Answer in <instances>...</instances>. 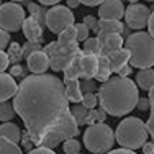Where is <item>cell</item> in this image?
Listing matches in <instances>:
<instances>
[{"label": "cell", "instance_id": "24", "mask_svg": "<svg viewBox=\"0 0 154 154\" xmlns=\"http://www.w3.org/2000/svg\"><path fill=\"white\" fill-rule=\"evenodd\" d=\"M59 38H57V45L59 46H67V45H71V43H75L77 41V36H75V26L72 25V26H67L64 31H61L59 35Z\"/></svg>", "mask_w": 154, "mask_h": 154}, {"label": "cell", "instance_id": "48", "mask_svg": "<svg viewBox=\"0 0 154 154\" xmlns=\"http://www.w3.org/2000/svg\"><path fill=\"white\" fill-rule=\"evenodd\" d=\"M39 5H41V7H51V8H53V7L59 5V2H57V0H41Z\"/></svg>", "mask_w": 154, "mask_h": 154}, {"label": "cell", "instance_id": "20", "mask_svg": "<svg viewBox=\"0 0 154 154\" xmlns=\"http://www.w3.org/2000/svg\"><path fill=\"white\" fill-rule=\"evenodd\" d=\"M125 25L115 20H98V33L103 35H122ZM97 33V35H98Z\"/></svg>", "mask_w": 154, "mask_h": 154}, {"label": "cell", "instance_id": "4", "mask_svg": "<svg viewBox=\"0 0 154 154\" xmlns=\"http://www.w3.org/2000/svg\"><path fill=\"white\" fill-rule=\"evenodd\" d=\"M113 134H115V141L123 149H130V151L143 148V144L148 141V131H146L144 122L136 116H128L122 120L116 126V133Z\"/></svg>", "mask_w": 154, "mask_h": 154}, {"label": "cell", "instance_id": "35", "mask_svg": "<svg viewBox=\"0 0 154 154\" xmlns=\"http://www.w3.org/2000/svg\"><path fill=\"white\" fill-rule=\"evenodd\" d=\"M82 25H84V26H85V28H87V30H89V31L92 30V31L95 33V35H97V33H98V20H97V18H94V17L87 15L85 18H84Z\"/></svg>", "mask_w": 154, "mask_h": 154}, {"label": "cell", "instance_id": "16", "mask_svg": "<svg viewBox=\"0 0 154 154\" xmlns=\"http://www.w3.org/2000/svg\"><path fill=\"white\" fill-rule=\"evenodd\" d=\"M17 87L18 84L10 74H5V72L0 74V103L8 102L12 98L17 94Z\"/></svg>", "mask_w": 154, "mask_h": 154}, {"label": "cell", "instance_id": "29", "mask_svg": "<svg viewBox=\"0 0 154 154\" xmlns=\"http://www.w3.org/2000/svg\"><path fill=\"white\" fill-rule=\"evenodd\" d=\"M0 154H23V151L15 143L0 138Z\"/></svg>", "mask_w": 154, "mask_h": 154}, {"label": "cell", "instance_id": "18", "mask_svg": "<svg viewBox=\"0 0 154 154\" xmlns=\"http://www.w3.org/2000/svg\"><path fill=\"white\" fill-rule=\"evenodd\" d=\"M20 134H21V130L13 122L0 125V138L2 139H7V141H12L17 144L20 141Z\"/></svg>", "mask_w": 154, "mask_h": 154}, {"label": "cell", "instance_id": "47", "mask_svg": "<svg viewBox=\"0 0 154 154\" xmlns=\"http://www.w3.org/2000/svg\"><path fill=\"white\" fill-rule=\"evenodd\" d=\"M107 154H136V152H134V151H130V149L120 148V149H112V151H108Z\"/></svg>", "mask_w": 154, "mask_h": 154}, {"label": "cell", "instance_id": "31", "mask_svg": "<svg viewBox=\"0 0 154 154\" xmlns=\"http://www.w3.org/2000/svg\"><path fill=\"white\" fill-rule=\"evenodd\" d=\"M80 148H82V144H80L75 138L66 139L64 146H62V149H64L66 154H80Z\"/></svg>", "mask_w": 154, "mask_h": 154}, {"label": "cell", "instance_id": "3", "mask_svg": "<svg viewBox=\"0 0 154 154\" xmlns=\"http://www.w3.org/2000/svg\"><path fill=\"white\" fill-rule=\"evenodd\" d=\"M125 49L130 53L131 67H138L139 71L143 69H151L154 64V43L152 36H149L146 31H136L128 35L125 38Z\"/></svg>", "mask_w": 154, "mask_h": 154}, {"label": "cell", "instance_id": "12", "mask_svg": "<svg viewBox=\"0 0 154 154\" xmlns=\"http://www.w3.org/2000/svg\"><path fill=\"white\" fill-rule=\"evenodd\" d=\"M125 13V5L120 0H105L98 5V17L100 20H115L120 21Z\"/></svg>", "mask_w": 154, "mask_h": 154}, {"label": "cell", "instance_id": "34", "mask_svg": "<svg viewBox=\"0 0 154 154\" xmlns=\"http://www.w3.org/2000/svg\"><path fill=\"white\" fill-rule=\"evenodd\" d=\"M36 51H43V46L38 45V43H25L23 46H21V54H23V57H28L30 54L36 53Z\"/></svg>", "mask_w": 154, "mask_h": 154}, {"label": "cell", "instance_id": "51", "mask_svg": "<svg viewBox=\"0 0 154 154\" xmlns=\"http://www.w3.org/2000/svg\"><path fill=\"white\" fill-rule=\"evenodd\" d=\"M0 5H2V2H0Z\"/></svg>", "mask_w": 154, "mask_h": 154}, {"label": "cell", "instance_id": "9", "mask_svg": "<svg viewBox=\"0 0 154 154\" xmlns=\"http://www.w3.org/2000/svg\"><path fill=\"white\" fill-rule=\"evenodd\" d=\"M75 21L74 12L69 10L66 5H59L53 7L46 12V18H45V25L48 26V30L54 35H59L61 31H64L67 26H72Z\"/></svg>", "mask_w": 154, "mask_h": 154}, {"label": "cell", "instance_id": "13", "mask_svg": "<svg viewBox=\"0 0 154 154\" xmlns=\"http://www.w3.org/2000/svg\"><path fill=\"white\" fill-rule=\"evenodd\" d=\"M98 57L95 54H84L80 51L79 56V79L82 80H94L97 74Z\"/></svg>", "mask_w": 154, "mask_h": 154}, {"label": "cell", "instance_id": "40", "mask_svg": "<svg viewBox=\"0 0 154 154\" xmlns=\"http://www.w3.org/2000/svg\"><path fill=\"white\" fill-rule=\"evenodd\" d=\"M136 108L141 110V112H144V110H151V112H152V105L149 103V100H148V98H141V97L138 98Z\"/></svg>", "mask_w": 154, "mask_h": 154}, {"label": "cell", "instance_id": "10", "mask_svg": "<svg viewBox=\"0 0 154 154\" xmlns=\"http://www.w3.org/2000/svg\"><path fill=\"white\" fill-rule=\"evenodd\" d=\"M151 8L143 3L138 2H131L128 5V8H125V26L131 28V30H139L141 31L143 28L146 26L149 17H151Z\"/></svg>", "mask_w": 154, "mask_h": 154}, {"label": "cell", "instance_id": "27", "mask_svg": "<svg viewBox=\"0 0 154 154\" xmlns=\"http://www.w3.org/2000/svg\"><path fill=\"white\" fill-rule=\"evenodd\" d=\"M105 118H107V113L103 112V110H97V108H94V110H89L87 112V118H85V125H95V123H103L105 122Z\"/></svg>", "mask_w": 154, "mask_h": 154}, {"label": "cell", "instance_id": "1", "mask_svg": "<svg viewBox=\"0 0 154 154\" xmlns=\"http://www.w3.org/2000/svg\"><path fill=\"white\" fill-rule=\"evenodd\" d=\"M13 97L15 115L23 120L33 144L69 110L62 79L51 74L23 77Z\"/></svg>", "mask_w": 154, "mask_h": 154}, {"label": "cell", "instance_id": "37", "mask_svg": "<svg viewBox=\"0 0 154 154\" xmlns=\"http://www.w3.org/2000/svg\"><path fill=\"white\" fill-rule=\"evenodd\" d=\"M20 141H21V146H23V148L26 149L28 152H30L31 149H33V143H31V139H30V136H28L26 131L20 134Z\"/></svg>", "mask_w": 154, "mask_h": 154}, {"label": "cell", "instance_id": "5", "mask_svg": "<svg viewBox=\"0 0 154 154\" xmlns=\"http://www.w3.org/2000/svg\"><path fill=\"white\" fill-rule=\"evenodd\" d=\"M79 131H80L79 126L75 125L72 115L67 110V112L62 113L59 118H57V122L54 123L53 126H49L45 131V134L39 138V141L36 143V146H38V148H46V149H51V151H53V149L56 148V146H59L62 141L75 138L77 134H79Z\"/></svg>", "mask_w": 154, "mask_h": 154}, {"label": "cell", "instance_id": "19", "mask_svg": "<svg viewBox=\"0 0 154 154\" xmlns=\"http://www.w3.org/2000/svg\"><path fill=\"white\" fill-rule=\"evenodd\" d=\"M66 89V98L67 102H72V103H80L82 100V94H80L79 89V80H62Z\"/></svg>", "mask_w": 154, "mask_h": 154}, {"label": "cell", "instance_id": "41", "mask_svg": "<svg viewBox=\"0 0 154 154\" xmlns=\"http://www.w3.org/2000/svg\"><path fill=\"white\" fill-rule=\"evenodd\" d=\"M8 57H7V53H3V51H0V74H3V72L7 71V67H8Z\"/></svg>", "mask_w": 154, "mask_h": 154}, {"label": "cell", "instance_id": "14", "mask_svg": "<svg viewBox=\"0 0 154 154\" xmlns=\"http://www.w3.org/2000/svg\"><path fill=\"white\" fill-rule=\"evenodd\" d=\"M21 30H23L28 43H38V45L43 43V26H39V23L36 20H33L31 17L25 18Z\"/></svg>", "mask_w": 154, "mask_h": 154}, {"label": "cell", "instance_id": "2", "mask_svg": "<svg viewBox=\"0 0 154 154\" xmlns=\"http://www.w3.org/2000/svg\"><path fill=\"white\" fill-rule=\"evenodd\" d=\"M139 90L131 79L110 77L97 90V100L102 110L112 116H125L136 108Z\"/></svg>", "mask_w": 154, "mask_h": 154}, {"label": "cell", "instance_id": "8", "mask_svg": "<svg viewBox=\"0 0 154 154\" xmlns=\"http://www.w3.org/2000/svg\"><path fill=\"white\" fill-rule=\"evenodd\" d=\"M25 21V8L17 2H7L0 5V30L17 33L21 30Z\"/></svg>", "mask_w": 154, "mask_h": 154}, {"label": "cell", "instance_id": "6", "mask_svg": "<svg viewBox=\"0 0 154 154\" xmlns=\"http://www.w3.org/2000/svg\"><path fill=\"white\" fill-rule=\"evenodd\" d=\"M84 144L94 154H107L115 144V134L107 123H95L87 126L84 133Z\"/></svg>", "mask_w": 154, "mask_h": 154}, {"label": "cell", "instance_id": "26", "mask_svg": "<svg viewBox=\"0 0 154 154\" xmlns=\"http://www.w3.org/2000/svg\"><path fill=\"white\" fill-rule=\"evenodd\" d=\"M7 48H8V53H7L8 62H12V64L15 66V64H18V62L23 59V54H21V45H18V43H10Z\"/></svg>", "mask_w": 154, "mask_h": 154}, {"label": "cell", "instance_id": "28", "mask_svg": "<svg viewBox=\"0 0 154 154\" xmlns=\"http://www.w3.org/2000/svg\"><path fill=\"white\" fill-rule=\"evenodd\" d=\"M13 116H15V110H13V105L10 102L0 103V122L8 123V122H12Z\"/></svg>", "mask_w": 154, "mask_h": 154}, {"label": "cell", "instance_id": "25", "mask_svg": "<svg viewBox=\"0 0 154 154\" xmlns=\"http://www.w3.org/2000/svg\"><path fill=\"white\" fill-rule=\"evenodd\" d=\"M87 112H89V110H85L80 103H77V105H74V107L69 108V113L72 115V118H74V122H75L77 126H82V125H85Z\"/></svg>", "mask_w": 154, "mask_h": 154}, {"label": "cell", "instance_id": "11", "mask_svg": "<svg viewBox=\"0 0 154 154\" xmlns=\"http://www.w3.org/2000/svg\"><path fill=\"white\" fill-rule=\"evenodd\" d=\"M95 38H97L98 48H100V56H105V57L120 51L125 43L122 35H103V33H98Z\"/></svg>", "mask_w": 154, "mask_h": 154}, {"label": "cell", "instance_id": "46", "mask_svg": "<svg viewBox=\"0 0 154 154\" xmlns=\"http://www.w3.org/2000/svg\"><path fill=\"white\" fill-rule=\"evenodd\" d=\"M146 126V131H148V136H152L154 134V130H152V112H151V116H149L148 123H144Z\"/></svg>", "mask_w": 154, "mask_h": 154}, {"label": "cell", "instance_id": "45", "mask_svg": "<svg viewBox=\"0 0 154 154\" xmlns=\"http://www.w3.org/2000/svg\"><path fill=\"white\" fill-rule=\"evenodd\" d=\"M146 26H148V31H146V33H148L149 36H152V31H154V15H152V13H151V17H149Z\"/></svg>", "mask_w": 154, "mask_h": 154}, {"label": "cell", "instance_id": "44", "mask_svg": "<svg viewBox=\"0 0 154 154\" xmlns=\"http://www.w3.org/2000/svg\"><path fill=\"white\" fill-rule=\"evenodd\" d=\"M152 151H154L152 141H146L144 144H143V152H144V154H152Z\"/></svg>", "mask_w": 154, "mask_h": 154}, {"label": "cell", "instance_id": "36", "mask_svg": "<svg viewBox=\"0 0 154 154\" xmlns=\"http://www.w3.org/2000/svg\"><path fill=\"white\" fill-rule=\"evenodd\" d=\"M74 26H75V36H77L75 39H77V43H79V41H85V39L89 38V33L90 31L87 30L82 23H77V25H74Z\"/></svg>", "mask_w": 154, "mask_h": 154}, {"label": "cell", "instance_id": "39", "mask_svg": "<svg viewBox=\"0 0 154 154\" xmlns=\"http://www.w3.org/2000/svg\"><path fill=\"white\" fill-rule=\"evenodd\" d=\"M8 45H10V35L7 31L0 30V51H3Z\"/></svg>", "mask_w": 154, "mask_h": 154}, {"label": "cell", "instance_id": "22", "mask_svg": "<svg viewBox=\"0 0 154 154\" xmlns=\"http://www.w3.org/2000/svg\"><path fill=\"white\" fill-rule=\"evenodd\" d=\"M98 66H97V74H95V79L98 80V82H107L110 79V75H112V71H110V64H108V59L105 56H100L98 54Z\"/></svg>", "mask_w": 154, "mask_h": 154}, {"label": "cell", "instance_id": "17", "mask_svg": "<svg viewBox=\"0 0 154 154\" xmlns=\"http://www.w3.org/2000/svg\"><path fill=\"white\" fill-rule=\"evenodd\" d=\"M107 59H108V64H110V71L118 72L123 66L128 64V61H130V53H128V49L122 48L120 51H116V53L107 56Z\"/></svg>", "mask_w": 154, "mask_h": 154}, {"label": "cell", "instance_id": "23", "mask_svg": "<svg viewBox=\"0 0 154 154\" xmlns=\"http://www.w3.org/2000/svg\"><path fill=\"white\" fill-rule=\"evenodd\" d=\"M28 12H30V15L33 20H36L39 23V26H43L45 25V18H46V12L48 10L45 7H41L39 3H28Z\"/></svg>", "mask_w": 154, "mask_h": 154}, {"label": "cell", "instance_id": "7", "mask_svg": "<svg viewBox=\"0 0 154 154\" xmlns=\"http://www.w3.org/2000/svg\"><path fill=\"white\" fill-rule=\"evenodd\" d=\"M43 53L48 57L49 67L54 72H59V71H64L71 64V61L80 53V49H79V43L77 41L71 43L67 46H59L56 41H51L43 48Z\"/></svg>", "mask_w": 154, "mask_h": 154}, {"label": "cell", "instance_id": "15", "mask_svg": "<svg viewBox=\"0 0 154 154\" xmlns=\"http://www.w3.org/2000/svg\"><path fill=\"white\" fill-rule=\"evenodd\" d=\"M26 61H28V69L33 72V75H43L49 69V62H48V57L43 51H36V53L30 54L26 57Z\"/></svg>", "mask_w": 154, "mask_h": 154}, {"label": "cell", "instance_id": "32", "mask_svg": "<svg viewBox=\"0 0 154 154\" xmlns=\"http://www.w3.org/2000/svg\"><path fill=\"white\" fill-rule=\"evenodd\" d=\"M79 89L82 95H87V94H95L98 90V87L95 84V80H79Z\"/></svg>", "mask_w": 154, "mask_h": 154}, {"label": "cell", "instance_id": "33", "mask_svg": "<svg viewBox=\"0 0 154 154\" xmlns=\"http://www.w3.org/2000/svg\"><path fill=\"white\" fill-rule=\"evenodd\" d=\"M98 100H97V95L95 94H87V95H82V100H80V105H82L85 110H94L97 107Z\"/></svg>", "mask_w": 154, "mask_h": 154}, {"label": "cell", "instance_id": "42", "mask_svg": "<svg viewBox=\"0 0 154 154\" xmlns=\"http://www.w3.org/2000/svg\"><path fill=\"white\" fill-rule=\"evenodd\" d=\"M131 71H133V67H131L130 64H126V66H123L122 69H120L116 74H118V77H123V79H128V75L131 74Z\"/></svg>", "mask_w": 154, "mask_h": 154}, {"label": "cell", "instance_id": "43", "mask_svg": "<svg viewBox=\"0 0 154 154\" xmlns=\"http://www.w3.org/2000/svg\"><path fill=\"white\" fill-rule=\"evenodd\" d=\"M28 154H56V152L51 151V149H46V148H33Z\"/></svg>", "mask_w": 154, "mask_h": 154}, {"label": "cell", "instance_id": "21", "mask_svg": "<svg viewBox=\"0 0 154 154\" xmlns=\"http://www.w3.org/2000/svg\"><path fill=\"white\" fill-rule=\"evenodd\" d=\"M136 87H141L143 90H152V85H154V72H152V67L151 69H143L136 74Z\"/></svg>", "mask_w": 154, "mask_h": 154}, {"label": "cell", "instance_id": "49", "mask_svg": "<svg viewBox=\"0 0 154 154\" xmlns=\"http://www.w3.org/2000/svg\"><path fill=\"white\" fill-rule=\"evenodd\" d=\"M79 5H80L79 0H69V2L66 3V7H67L69 10H71V8H75V7H79Z\"/></svg>", "mask_w": 154, "mask_h": 154}, {"label": "cell", "instance_id": "50", "mask_svg": "<svg viewBox=\"0 0 154 154\" xmlns=\"http://www.w3.org/2000/svg\"><path fill=\"white\" fill-rule=\"evenodd\" d=\"M80 5H85V7H98L102 2H89V0H85V2H79Z\"/></svg>", "mask_w": 154, "mask_h": 154}, {"label": "cell", "instance_id": "30", "mask_svg": "<svg viewBox=\"0 0 154 154\" xmlns=\"http://www.w3.org/2000/svg\"><path fill=\"white\" fill-rule=\"evenodd\" d=\"M84 54H95L98 56L100 54V48H98V43H97V38H87L84 41V49H82Z\"/></svg>", "mask_w": 154, "mask_h": 154}, {"label": "cell", "instance_id": "38", "mask_svg": "<svg viewBox=\"0 0 154 154\" xmlns=\"http://www.w3.org/2000/svg\"><path fill=\"white\" fill-rule=\"evenodd\" d=\"M10 75L12 77H26L25 75V69L21 64H15L12 66V69H10Z\"/></svg>", "mask_w": 154, "mask_h": 154}]
</instances>
